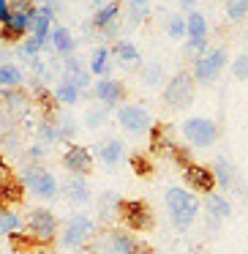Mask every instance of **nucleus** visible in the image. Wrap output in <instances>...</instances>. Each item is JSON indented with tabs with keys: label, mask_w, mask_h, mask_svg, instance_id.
<instances>
[{
	"label": "nucleus",
	"mask_w": 248,
	"mask_h": 254,
	"mask_svg": "<svg viewBox=\"0 0 248 254\" xmlns=\"http://www.w3.org/2000/svg\"><path fill=\"white\" fill-rule=\"evenodd\" d=\"M117 123H120L128 134H142L153 126L150 112L139 104H120L117 107Z\"/></svg>",
	"instance_id": "f8f14e48"
},
{
	"label": "nucleus",
	"mask_w": 248,
	"mask_h": 254,
	"mask_svg": "<svg viewBox=\"0 0 248 254\" xmlns=\"http://www.w3.org/2000/svg\"><path fill=\"white\" fill-rule=\"evenodd\" d=\"M117 216L128 227V232H145L153 227V213L142 199H120L117 202Z\"/></svg>",
	"instance_id": "0eeeda50"
},
{
	"label": "nucleus",
	"mask_w": 248,
	"mask_h": 254,
	"mask_svg": "<svg viewBox=\"0 0 248 254\" xmlns=\"http://www.w3.org/2000/svg\"><path fill=\"white\" fill-rule=\"evenodd\" d=\"M183 137L194 148H210L218 137V126L210 118H188L183 121Z\"/></svg>",
	"instance_id": "6e6552de"
},
{
	"label": "nucleus",
	"mask_w": 248,
	"mask_h": 254,
	"mask_svg": "<svg viewBox=\"0 0 248 254\" xmlns=\"http://www.w3.org/2000/svg\"><path fill=\"white\" fill-rule=\"evenodd\" d=\"M90 90H93V99L99 101L101 107H117L123 99H126V85L120 82V79H112V77H99L93 85H90Z\"/></svg>",
	"instance_id": "9b49d317"
},
{
	"label": "nucleus",
	"mask_w": 248,
	"mask_h": 254,
	"mask_svg": "<svg viewBox=\"0 0 248 254\" xmlns=\"http://www.w3.org/2000/svg\"><path fill=\"white\" fill-rule=\"evenodd\" d=\"M226 66V52L224 50H210V52H202V55L194 61V82H213L215 77L221 74V68Z\"/></svg>",
	"instance_id": "9d476101"
},
{
	"label": "nucleus",
	"mask_w": 248,
	"mask_h": 254,
	"mask_svg": "<svg viewBox=\"0 0 248 254\" xmlns=\"http://www.w3.org/2000/svg\"><path fill=\"white\" fill-rule=\"evenodd\" d=\"M79 99H82V90H79L71 79L63 77L55 88V101H60V104H77Z\"/></svg>",
	"instance_id": "b1692460"
},
{
	"label": "nucleus",
	"mask_w": 248,
	"mask_h": 254,
	"mask_svg": "<svg viewBox=\"0 0 248 254\" xmlns=\"http://www.w3.org/2000/svg\"><path fill=\"white\" fill-rule=\"evenodd\" d=\"M60 191L66 194V199H71L74 205H85L93 194H90V189H88V181L85 178H77V175H71L66 183L60 186Z\"/></svg>",
	"instance_id": "aec40b11"
},
{
	"label": "nucleus",
	"mask_w": 248,
	"mask_h": 254,
	"mask_svg": "<svg viewBox=\"0 0 248 254\" xmlns=\"http://www.w3.org/2000/svg\"><path fill=\"white\" fill-rule=\"evenodd\" d=\"M194 3H197V0H180V6H183V8H188V11H194V8H191Z\"/></svg>",
	"instance_id": "e433bc0d"
},
{
	"label": "nucleus",
	"mask_w": 248,
	"mask_h": 254,
	"mask_svg": "<svg viewBox=\"0 0 248 254\" xmlns=\"http://www.w3.org/2000/svg\"><path fill=\"white\" fill-rule=\"evenodd\" d=\"M90 3H96V6H104L106 0H90Z\"/></svg>",
	"instance_id": "4c0bfd02"
},
{
	"label": "nucleus",
	"mask_w": 248,
	"mask_h": 254,
	"mask_svg": "<svg viewBox=\"0 0 248 254\" xmlns=\"http://www.w3.org/2000/svg\"><path fill=\"white\" fill-rule=\"evenodd\" d=\"M106 115H109L106 107H93V110H88V115H85V123H88L90 128H99V126H104Z\"/></svg>",
	"instance_id": "c756f323"
},
{
	"label": "nucleus",
	"mask_w": 248,
	"mask_h": 254,
	"mask_svg": "<svg viewBox=\"0 0 248 254\" xmlns=\"http://www.w3.org/2000/svg\"><path fill=\"white\" fill-rule=\"evenodd\" d=\"M117 17H120V3H117V0H109V3H104V6L96 8V14H93V28L106 30L109 25L117 22Z\"/></svg>",
	"instance_id": "412c9836"
},
{
	"label": "nucleus",
	"mask_w": 248,
	"mask_h": 254,
	"mask_svg": "<svg viewBox=\"0 0 248 254\" xmlns=\"http://www.w3.org/2000/svg\"><path fill=\"white\" fill-rule=\"evenodd\" d=\"M183 178L186 183L194 189V191H202V194H213L215 189V178H213V170L210 167H202V164H186L183 167Z\"/></svg>",
	"instance_id": "dca6fc26"
},
{
	"label": "nucleus",
	"mask_w": 248,
	"mask_h": 254,
	"mask_svg": "<svg viewBox=\"0 0 248 254\" xmlns=\"http://www.w3.org/2000/svg\"><path fill=\"white\" fill-rule=\"evenodd\" d=\"M131 164H134V170H137V172H139V175H148V172H150V167H148V161H145V159H142V156H134V159H131Z\"/></svg>",
	"instance_id": "f704fd0d"
},
{
	"label": "nucleus",
	"mask_w": 248,
	"mask_h": 254,
	"mask_svg": "<svg viewBox=\"0 0 248 254\" xmlns=\"http://www.w3.org/2000/svg\"><path fill=\"white\" fill-rule=\"evenodd\" d=\"M19 183H22V189H28V191L33 194V197H39V199H55L57 194H60L57 178L52 175L47 167L33 164V161L22 170V181Z\"/></svg>",
	"instance_id": "20e7f679"
},
{
	"label": "nucleus",
	"mask_w": 248,
	"mask_h": 254,
	"mask_svg": "<svg viewBox=\"0 0 248 254\" xmlns=\"http://www.w3.org/2000/svg\"><path fill=\"white\" fill-rule=\"evenodd\" d=\"M226 14H229V19H243L248 14V0H229Z\"/></svg>",
	"instance_id": "7c9ffc66"
},
{
	"label": "nucleus",
	"mask_w": 248,
	"mask_h": 254,
	"mask_svg": "<svg viewBox=\"0 0 248 254\" xmlns=\"http://www.w3.org/2000/svg\"><path fill=\"white\" fill-rule=\"evenodd\" d=\"M109 58L112 52L106 50V47H99V50L93 52V58H90V74H96V77H106L109 74Z\"/></svg>",
	"instance_id": "393cba45"
},
{
	"label": "nucleus",
	"mask_w": 248,
	"mask_h": 254,
	"mask_svg": "<svg viewBox=\"0 0 248 254\" xmlns=\"http://www.w3.org/2000/svg\"><path fill=\"white\" fill-rule=\"evenodd\" d=\"M148 243H142L134 232L109 227V230L93 232L88 243L82 246V254H148Z\"/></svg>",
	"instance_id": "f257e3e1"
},
{
	"label": "nucleus",
	"mask_w": 248,
	"mask_h": 254,
	"mask_svg": "<svg viewBox=\"0 0 248 254\" xmlns=\"http://www.w3.org/2000/svg\"><path fill=\"white\" fill-rule=\"evenodd\" d=\"M96 156H99V161H101V164L115 167L117 161H123V156H126V145H123L117 137L104 139V142L99 145V150H96Z\"/></svg>",
	"instance_id": "6ab92c4d"
},
{
	"label": "nucleus",
	"mask_w": 248,
	"mask_h": 254,
	"mask_svg": "<svg viewBox=\"0 0 248 254\" xmlns=\"http://www.w3.org/2000/svg\"><path fill=\"white\" fill-rule=\"evenodd\" d=\"M166 30H169L172 39H183V36H186V19H183V17H172L169 25H166Z\"/></svg>",
	"instance_id": "2f4dec72"
},
{
	"label": "nucleus",
	"mask_w": 248,
	"mask_h": 254,
	"mask_svg": "<svg viewBox=\"0 0 248 254\" xmlns=\"http://www.w3.org/2000/svg\"><path fill=\"white\" fill-rule=\"evenodd\" d=\"M25 74L17 63H0V90H17L22 88Z\"/></svg>",
	"instance_id": "5701e85b"
},
{
	"label": "nucleus",
	"mask_w": 248,
	"mask_h": 254,
	"mask_svg": "<svg viewBox=\"0 0 248 254\" xmlns=\"http://www.w3.org/2000/svg\"><path fill=\"white\" fill-rule=\"evenodd\" d=\"M57 0H44V6H55Z\"/></svg>",
	"instance_id": "58836bf2"
},
{
	"label": "nucleus",
	"mask_w": 248,
	"mask_h": 254,
	"mask_svg": "<svg viewBox=\"0 0 248 254\" xmlns=\"http://www.w3.org/2000/svg\"><path fill=\"white\" fill-rule=\"evenodd\" d=\"M166 210H169V219L172 224L177 227V230H186V227H191V221L197 219L199 213V202L197 197H194L191 191H186V189H166Z\"/></svg>",
	"instance_id": "7ed1b4c3"
},
{
	"label": "nucleus",
	"mask_w": 248,
	"mask_h": 254,
	"mask_svg": "<svg viewBox=\"0 0 248 254\" xmlns=\"http://www.w3.org/2000/svg\"><path fill=\"white\" fill-rule=\"evenodd\" d=\"M186 36H188V52H207V22L199 11H188L186 17Z\"/></svg>",
	"instance_id": "4468645a"
},
{
	"label": "nucleus",
	"mask_w": 248,
	"mask_h": 254,
	"mask_svg": "<svg viewBox=\"0 0 248 254\" xmlns=\"http://www.w3.org/2000/svg\"><path fill=\"white\" fill-rule=\"evenodd\" d=\"M235 77L237 79H248V52L235 61Z\"/></svg>",
	"instance_id": "72a5a7b5"
},
{
	"label": "nucleus",
	"mask_w": 248,
	"mask_h": 254,
	"mask_svg": "<svg viewBox=\"0 0 248 254\" xmlns=\"http://www.w3.org/2000/svg\"><path fill=\"white\" fill-rule=\"evenodd\" d=\"M22 227L25 232L22 235L30 241V246H39V249H47L50 243H55L57 238V216L52 213L50 208H33L28 216L22 219Z\"/></svg>",
	"instance_id": "f03ea898"
},
{
	"label": "nucleus",
	"mask_w": 248,
	"mask_h": 254,
	"mask_svg": "<svg viewBox=\"0 0 248 254\" xmlns=\"http://www.w3.org/2000/svg\"><path fill=\"white\" fill-rule=\"evenodd\" d=\"M52 19H55V8L52 6H36L33 17H30V39L36 44L47 47V39H50V30H52Z\"/></svg>",
	"instance_id": "2eb2a0df"
},
{
	"label": "nucleus",
	"mask_w": 248,
	"mask_h": 254,
	"mask_svg": "<svg viewBox=\"0 0 248 254\" xmlns=\"http://www.w3.org/2000/svg\"><path fill=\"white\" fill-rule=\"evenodd\" d=\"M96 232V221L90 219V216L85 213H74L66 219V224L57 230V238H60V243L66 249H82L85 243L93 238Z\"/></svg>",
	"instance_id": "423d86ee"
},
{
	"label": "nucleus",
	"mask_w": 248,
	"mask_h": 254,
	"mask_svg": "<svg viewBox=\"0 0 248 254\" xmlns=\"http://www.w3.org/2000/svg\"><path fill=\"white\" fill-rule=\"evenodd\" d=\"M22 197V183L14 178V170L0 156V205H11Z\"/></svg>",
	"instance_id": "f3484780"
},
{
	"label": "nucleus",
	"mask_w": 248,
	"mask_h": 254,
	"mask_svg": "<svg viewBox=\"0 0 248 254\" xmlns=\"http://www.w3.org/2000/svg\"><path fill=\"white\" fill-rule=\"evenodd\" d=\"M213 178H215V186H221V189H229L232 183H235V175H232L229 164H226L224 159H218V161H215V170H213Z\"/></svg>",
	"instance_id": "cd10ccee"
},
{
	"label": "nucleus",
	"mask_w": 248,
	"mask_h": 254,
	"mask_svg": "<svg viewBox=\"0 0 248 254\" xmlns=\"http://www.w3.org/2000/svg\"><path fill=\"white\" fill-rule=\"evenodd\" d=\"M19 230H22V216H19V210H14V205H0V238L3 235L11 238Z\"/></svg>",
	"instance_id": "4be33fe9"
},
{
	"label": "nucleus",
	"mask_w": 248,
	"mask_h": 254,
	"mask_svg": "<svg viewBox=\"0 0 248 254\" xmlns=\"http://www.w3.org/2000/svg\"><path fill=\"white\" fill-rule=\"evenodd\" d=\"M161 74H164V71H161V66H158V63H150V66L145 68L142 79H145L148 85H155V82H161Z\"/></svg>",
	"instance_id": "473e14b6"
},
{
	"label": "nucleus",
	"mask_w": 248,
	"mask_h": 254,
	"mask_svg": "<svg viewBox=\"0 0 248 254\" xmlns=\"http://www.w3.org/2000/svg\"><path fill=\"white\" fill-rule=\"evenodd\" d=\"M117 202H120V197L117 194H112V191H104L99 197V210H101V216H112V213H117Z\"/></svg>",
	"instance_id": "c85d7f7f"
},
{
	"label": "nucleus",
	"mask_w": 248,
	"mask_h": 254,
	"mask_svg": "<svg viewBox=\"0 0 248 254\" xmlns=\"http://www.w3.org/2000/svg\"><path fill=\"white\" fill-rule=\"evenodd\" d=\"M112 55L117 58L120 63H139V50L131 44V41H117L115 50H109Z\"/></svg>",
	"instance_id": "a878e982"
},
{
	"label": "nucleus",
	"mask_w": 248,
	"mask_h": 254,
	"mask_svg": "<svg viewBox=\"0 0 248 254\" xmlns=\"http://www.w3.org/2000/svg\"><path fill=\"white\" fill-rule=\"evenodd\" d=\"M207 210H210V216L218 221V219H226L232 208H229V202H226L221 194H207Z\"/></svg>",
	"instance_id": "bb28decb"
},
{
	"label": "nucleus",
	"mask_w": 248,
	"mask_h": 254,
	"mask_svg": "<svg viewBox=\"0 0 248 254\" xmlns=\"http://www.w3.org/2000/svg\"><path fill=\"white\" fill-rule=\"evenodd\" d=\"M11 3V14L3 25H0V39L3 41H19L28 36L30 30V17H33L36 6L33 0H8Z\"/></svg>",
	"instance_id": "39448f33"
},
{
	"label": "nucleus",
	"mask_w": 248,
	"mask_h": 254,
	"mask_svg": "<svg viewBox=\"0 0 248 254\" xmlns=\"http://www.w3.org/2000/svg\"><path fill=\"white\" fill-rule=\"evenodd\" d=\"M8 14H11V3L8 0H0V25L8 19Z\"/></svg>",
	"instance_id": "c9c22d12"
},
{
	"label": "nucleus",
	"mask_w": 248,
	"mask_h": 254,
	"mask_svg": "<svg viewBox=\"0 0 248 254\" xmlns=\"http://www.w3.org/2000/svg\"><path fill=\"white\" fill-rule=\"evenodd\" d=\"M164 101L169 107H175V110H183V107H188L194 101V77L191 74H175V77L169 79V85L164 88Z\"/></svg>",
	"instance_id": "1a4fd4ad"
},
{
	"label": "nucleus",
	"mask_w": 248,
	"mask_h": 254,
	"mask_svg": "<svg viewBox=\"0 0 248 254\" xmlns=\"http://www.w3.org/2000/svg\"><path fill=\"white\" fill-rule=\"evenodd\" d=\"M63 167L77 178H88L96 167L90 148H85V145H68V148L63 150Z\"/></svg>",
	"instance_id": "ddd939ff"
},
{
	"label": "nucleus",
	"mask_w": 248,
	"mask_h": 254,
	"mask_svg": "<svg viewBox=\"0 0 248 254\" xmlns=\"http://www.w3.org/2000/svg\"><path fill=\"white\" fill-rule=\"evenodd\" d=\"M47 44H52V50H55L57 55H63V58H68L74 50H77V41H74V33H71L68 28H63V25H52Z\"/></svg>",
	"instance_id": "a211bd4d"
}]
</instances>
